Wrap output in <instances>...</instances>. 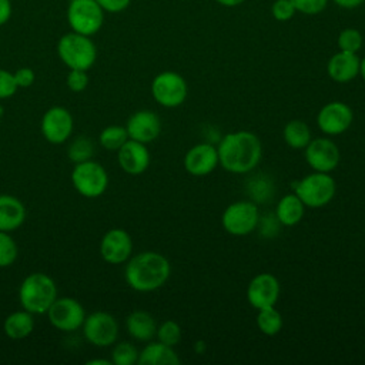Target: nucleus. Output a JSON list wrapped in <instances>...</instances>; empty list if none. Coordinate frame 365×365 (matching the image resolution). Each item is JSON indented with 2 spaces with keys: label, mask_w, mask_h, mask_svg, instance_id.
<instances>
[{
  "label": "nucleus",
  "mask_w": 365,
  "mask_h": 365,
  "mask_svg": "<svg viewBox=\"0 0 365 365\" xmlns=\"http://www.w3.org/2000/svg\"><path fill=\"white\" fill-rule=\"evenodd\" d=\"M354 120L351 107L342 101H329L317 114V124L327 135H338L345 133Z\"/></svg>",
  "instance_id": "ddd939ff"
},
{
  "label": "nucleus",
  "mask_w": 365,
  "mask_h": 365,
  "mask_svg": "<svg viewBox=\"0 0 365 365\" xmlns=\"http://www.w3.org/2000/svg\"><path fill=\"white\" fill-rule=\"evenodd\" d=\"M338 6L344 7V9H355L359 4H362L365 0H334Z\"/></svg>",
  "instance_id": "79ce46f5"
},
{
  "label": "nucleus",
  "mask_w": 365,
  "mask_h": 365,
  "mask_svg": "<svg viewBox=\"0 0 365 365\" xmlns=\"http://www.w3.org/2000/svg\"><path fill=\"white\" fill-rule=\"evenodd\" d=\"M281 287L275 275L269 272L257 274L247 287V299L257 311L268 307H275L279 298Z\"/></svg>",
  "instance_id": "2eb2a0df"
},
{
  "label": "nucleus",
  "mask_w": 365,
  "mask_h": 365,
  "mask_svg": "<svg viewBox=\"0 0 365 365\" xmlns=\"http://www.w3.org/2000/svg\"><path fill=\"white\" fill-rule=\"evenodd\" d=\"M127 140L128 134L123 125H107L98 135L100 145L107 151H117Z\"/></svg>",
  "instance_id": "cd10ccee"
},
{
  "label": "nucleus",
  "mask_w": 365,
  "mask_h": 365,
  "mask_svg": "<svg viewBox=\"0 0 365 365\" xmlns=\"http://www.w3.org/2000/svg\"><path fill=\"white\" fill-rule=\"evenodd\" d=\"M81 328L87 342L98 348L114 345L118 336L117 319L104 311H96L86 315Z\"/></svg>",
  "instance_id": "9d476101"
},
{
  "label": "nucleus",
  "mask_w": 365,
  "mask_h": 365,
  "mask_svg": "<svg viewBox=\"0 0 365 365\" xmlns=\"http://www.w3.org/2000/svg\"><path fill=\"white\" fill-rule=\"evenodd\" d=\"M328 76L336 83H348L359 74V58L356 53L339 51L327 64Z\"/></svg>",
  "instance_id": "aec40b11"
},
{
  "label": "nucleus",
  "mask_w": 365,
  "mask_h": 365,
  "mask_svg": "<svg viewBox=\"0 0 365 365\" xmlns=\"http://www.w3.org/2000/svg\"><path fill=\"white\" fill-rule=\"evenodd\" d=\"M220 165L232 174L252 171L262 157V144L257 134L245 130L225 134L218 147Z\"/></svg>",
  "instance_id": "f257e3e1"
},
{
  "label": "nucleus",
  "mask_w": 365,
  "mask_h": 365,
  "mask_svg": "<svg viewBox=\"0 0 365 365\" xmlns=\"http://www.w3.org/2000/svg\"><path fill=\"white\" fill-rule=\"evenodd\" d=\"M295 13V7L291 0H277L272 4V14L279 21L289 20Z\"/></svg>",
  "instance_id": "4c0bfd02"
},
{
  "label": "nucleus",
  "mask_w": 365,
  "mask_h": 365,
  "mask_svg": "<svg viewBox=\"0 0 365 365\" xmlns=\"http://www.w3.org/2000/svg\"><path fill=\"white\" fill-rule=\"evenodd\" d=\"M26 207L14 195L0 194V231L13 232L23 225Z\"/></svg>",
  "instance_id": "412c9836"
},
{
  "label": "nucleus",
  "mask_w": 365,
  "mask_h": 365,
  "mask_svg": "<svg viewBox=\"0 0 365 365\" xmlns=\"http://www.w3.org/2000/svg\"><path fill=\"white\" fill-rule=\"evenodd\" d=\"M221 222L224 230L231 235H248L259 224L258 207L252 201H235L224 210Z\"/></svg>",
  "instance_id": "0eeeda50"
},
{
  "label": "nucleus",
  "mask_w": 365,
  "mask_h": 365,
  "mask_svg": "<svg viewBox=\"0 0 365 365\" xmlns=\"http://www.w3.org/2000/svg\"><path fill=\"white\" fill-rule=\"evenodd\" d=\"M57 54L70 70H88L97 58V48L90 36L70 31L60 37Z\"/></svg>",
  "instance_id": "20e7f679"
},
{
  "label": "nucleus",
  "mask_w": 365,
  "mask_h": 365,
  "mask_svg": "<svg viewBox=\"0 0 365 365\" xmlns=\"http://www.w3.org/2000/svg\"><path fill=\"white\" fill-rule=\"evenodd\" d=\"M67 21L73 31L93 36L104 23V10L96 0H71L67 9Z\"/></svg>",
  "instance_id": "6e6552de"
},
{
  "label": "nucleus",
  "mask_w": 365,
  "mask_h": 365,
  "mask_svg": "<svg viewBox=\"0 0 365 365\" xmlns=\"http://www.w3.org/2000/svg\"><path fill=\"white\" fill-rule=\"evenodd\" d=\"M362 46V36L356 29H345L338 37V47L341 51L356 53Z\"/></svg>",
  "instance_id": "473e14b6"
},
{
  "label": "nucleus",
  "mask_w": 365,
  "mask_h": 365,
  "mask_svg": "<svg viewBox=\"0 0 365 365\" xmlns=\"http://www.w3.org/2000/svg\"><path fill=\"white\" fill-rule=\"evenodd\" d=\"M67 155L74 164L91 160V157L94 155V144L87 137L80 135L70 143L67 148Z\"/></svg>",
  "instance_id": "c85d7f7f"
},
{
  "label": "nucleus",
  "mask_w": 365,
  "mask_h": 365,
  "mask_svg": "<svg viewBox=\"0 0 365 365\" xmlns=\"http://www.w3.org/2000/svg\"><path fill=\"white\" fill-rule=\"evenodd\" d=\"M151 94L160 106L174 108L185 101L188 86L184 77L178 73L163 71L154 77L151 83Z\"/></svg>",
  "instance_id": "1a4fd4ad"
},
{
  "label": "nucleus",
  "mask_w": 365,
  "mask_h": 365,
  "mask_svg": "<svg viewBox=\"0 0 365 365\" xmlns=\"http://www.w3.org/2000/svg\"><path fill=\"white\" fill-rule=\"evenodd\" d=\"M96 1L104 11L118 13V11H123L124 9H127L131 0H96Z\"/></svg>",
  "instance_id": "ea45409f"
},
{
  "label": "nucleus",
  "mask_w": 365,
  "mask_h": 365,
  "mask_svg": "<svg viewBox=\"0 0 365 365\" xmlns=\"http://www.w3.org/2000/svg\"><path fill=\"white\" fill-rule=\"evenodd\" d=\"M13 74H14V80H16V84L19 88H27L36 80V74L30 67H21L17 71H14Z\"/></svg>",
  "instance_id": "58836bf2"
},
{
  "label": "nucleus",
  "mask_w": 365,
  "mask_h": 365,
  "mask_svg": "<svg viewBox=\"0 0 365 365\" xmlns=\"http://www.w3.org/2000/svg\"><path fill=\"white\" fill-rule=\"evenodd\" d=\"M284 140L288 147L294 150H302L312 140L311 130L305 121L291 120L284 127Z\"/></svg>",
  "instance_id": "a878e982"
},
{
  "label": "nucleus",
  "mask_w": 365,
  "mask_h": 365,
  "mask_svg": "<svg viewBox=\"0 0 365 365\" xmlns=\"http://www.w3.org/2000/svg\"><path fill=\"white\" fill-rule=\"evenodd\" d=\"M140 365H178L180 358L173 346H168L160 341L147 344L143 351H140L138 361Z\"/></svg>",
  "instance_id": "5701e85b"
},
{
  "label": "nucleus",
  "mask_w": 365,
  "mask_h": 365,
  "mask_svg": "<svg viewBox=\"0 0 365 365\" xmlns=\"http://www.w3.org/2000/svg\"><path fill=\"white\" fill-rule=\"evenodd\" d=\"M170 274L168 259L155 251H143L130 257L124 269L125 282L137 292H153L161 288L168 281Z\"/></svg>",
  "instance_id": "f03ea898"
},
{
  "label": "nucleus",
  "mask_w": 365,
  "mask_h": 365,
  "mask_svg": "<svg viewBox=\"0 0 365 365\" xmlns=\"http://www.w3.org/2000/svg\"><path fill=\"white\" fill-rule=\"evenodd\" d=\"M4 334L10 339H24L34 331V318L33 314L20 309L9 314L3 324Z\"/></svg>",
  "instance_id": "393cba45"
},
{
  "label": "nucleus",
  "mask_w": 365,
  "mask_h": 365,
  "mask_svg": "<svg viewBox=\"0 0 365 365\" xmlns=\"http://www.w3.org/2000/svg\"><path fill=\"white\" fill-rule=\"evenodd\" d=\"M305 212V205L301 201V198L292 192V194H287L284 195L279 202L275 207V217L278 220V222L281 225L285 227H292L297 225Z\"/></svg>",
  "instance_id": "b1692460"
},
{
  "label": "nucleus",
  "mask_w": 365,
  "mask_h": 365,
  "mask_svg": "<svg viewBox=\"0 0 365 365\" xmlns=\"http://www.w3.org/2000/svg\"><path fill=\"white\" fill-rule=\"evenodd\" d=\"M250 192L254 200L257 201H265L269 195H272V185L268 180L257 177L251 181Z\"/></svg>",
  "instance_id": "f704fd0d"
},
{
  "label": "nucleus",
  "mask_w": 365,
  "mask_h": 365,
  "mask_svg": "<svg viewBox=\"0 0 365 365\" xmlns=\"http://www.w3.org/2000/svg\"><path fill=\"white\" fill-rule=\"evenodd\" d=\"M67 87L73 93H81L88 86V74L86 70H70L66 78Z\"/></svg>",
  "instance_id": "72a5a7b5"
},
{
  "label": "nucleus",
  "mask_w": 365,
  "mask_h": 365,
  "mask_svg": "<svg viewBox=\"0 0 365 365\" xmlns=\"http://www.w3.org/2000/svg\"><path fill=\"white\" fill-rule=\"evenodd\" d=\"M19 255V248L10 232L0 231V268L14 264Z\"/></svg>",
  "instance_id": "7c9ffc66"
},
{
  "label": "nucleus",
  "mask_w": 365,
  "mask_h": 365,
  "mask_svg": "<svg viewBox=\"0 0 365 365\" xmlns=\"http://www.w3.org/2000/svg\"><path fill=\"white\" fill-rule=\"evenodd\" d=\"M11 16V3L10 0H0V26L9 21Z\"/></svg>",
  "instance_id": "a19ab883"
},
{
  "label": "nucleus",
  "mask_w": 365,
  "mask_h": 365,
  "mask_svg": "<svg viewBox=\"0 0 365 365\" xmlns=\"http://www.w3.org/2000/svg\"><path fill=\"white\" fill-rule=\"evenodd\" d=\"M182 163L188 174L195 177L208 175L220 164L217 147L210 143H198L185 153Z\"/></svg>",
  "instance_id": "f3484780"
},
{
  "label": "nucleus",
  "mask_w": 365,
  "mask_h": 365,
  "mask_svg": "<svg viewBox=\"0 0 365 365\" xmlns=\"http://www.w3.org/2000/svg\"><path fill=\"white\" fill-rule=\"evenodd\" d=\"M220 4L227 6V7H232V6H238L241 4L244 0H217Z\"/></svg>",
  "instance_id": "c03bdc74"
},
{
  "label": "nucleus",
  "mask_w": 365,
  "mask_h": 365,
  "mask_svg": "<svg viewBox=\"0 0 365 365\" xmlns=\"http://www.w3.org/2000/svg\"><path fill=\"white\" fill-rule=\"evenodd\" d=\"M359 74L365 80V57L362 60H359Z\"/></svg>",
  "instance_id": "a18cd8bd"
},
{
  "label": "nucleus",
  "mask_w": 365,
  "mask_h": 365,
  "mask_svg": "<svg viewBox=\"0 0 365 365\" xmlns=\"http://www.w3.org/2000/svg\"><path fill=\"white\" fill-rule=\"evenodd\" d=\"M56 298L57 285L54 279L44 272H31L20 284V305L33 315L46 314Z\"/></svg>",
  "instance_id": "7ed1b4c3"
},
{
  "label": "nucleus",
  "mask_w": 365,
  "mask_h": 365,
  "mask_svg": "<svg viewBox=\"0 0 365 365\" xmlns=\"http://www.w3.org/2000/svg\"><path fill=\"white\" fill-rule=\"evenodd\" d=\"M87 365H113V362H111V359L108 361V359H90V361H87Z\"/></svg>",
  "instance_id": "37998d69"
},
{
  "label": "nucleus",
  "mask_w": 365,
  "mask_h": 365,
  "mask_svg": "<svg viewBox=\"0 0 365 365\" xmlns=\"http://www.w3.org/2000/svg\"><path fill=\"white\" fill-rule=\"evenodd\" d=\"M17 88L19 87L16 84L14 74L4 68H0V100L10 98L11 96H14Z\"/></svg>",
  "instance_id": "c9c22d12"
},
{
  "label": "nucleus",
  "mask_w": 365,
  "mask_h": 365,
  "mask_svg": "<svg viewBox=\"0 0 365 365\" xmlns=\"http://www.w3.org/2000/svg\"><path fill=\"white\" fill-rule=\"evenodd\" d=\"M155 336L160 342L174 348L181 341V328L175 321L167 319L163 324H160V327H157Z\"/></svg>",
  "instance_id": "2f4dec72"
},
{
  "label": "nucleus",
  "mask_w": 365,
  "mask_h": 365,
  "mask_svg": "<svg viewBox=\"0 0 365 365\" xmlns=\"http://www.w3.org/2000/svg\"><path fill=\"white\" fill-rule=\"evenodd\" d=\"M305 150V160L314 171L331 173L336 168L341 160L338 145L325 137L314 138L308 143Z\"/></svg>",
  "instance_id": "4468645a"
},
{
  "label": "nucleus",
  "mask_w": 365,
  "mask_h": 365,
  "mask_svg": "<svg viewBox=\"0 0 365 365\" xmlns=\"http://www.w3.org/2000/svg\"><path fill=\"white\" fill-rule=\"evenodd\" d=\"M71 182L80 195L86 198H97L101 197L108 187V174L100 163L87 160L74 165L71 171Z\"/></svg>",
  "instance_id": "423d86ee"
},
{
  "label": "nucleus",
  "mask_w": 365,
  "mask_h": 365,
  "mask_svg": "<svg viewBox=\"0 0 365 365\" xmlns=\"http://www.w3.org/2000/svg\"><path fill=\"white\" fill-rule=\"evenodd\" d=\"M117 160L125 174L140 175L150 165V151L144 143L128 138L117 150Z\"/></svg>",
  "instance_id": "6ab92c4d"
},
{
  "label": "nucleus",
  "mask_w": 365,
  "mask_h": 365,
  "mask_svg": "<svg viewBox=\"0 0 365 365\" xmlns=\"http://www.w3.org/2000/svg\"><path fill=\"white\" fill-rule=\"evenodd\" d=\"M257 327L264 335L274 336L282 329V315L275 307L258 309Z\"/></svg>",
  "instance_id": "bb28decb"
},
{
  "label": "nucleus",
  "mask_w": 365,
  "mask_h": 365,
  "mask_svg": "<svg viewBox=\"0 0 365 365\" xmlns=\"http://www.w3.org/2000/svg\"><path fill=\"white\" fill-rule=\"evenodd\" d=\"M74 128V120L71 113L60 106L48 108L40 121V130L46 141L50 144L66 143Z\"/></svg>",
  "instance_id": "f8f14e48"
},
{
  "label": "nucleus",
  "mask_w": 365,
  "mask_h": 365,
  "mask_svg": "<svg viewBox=\"0 0 365 365\" xmlns=\"http://www.w3.org/2000/svg\"><path fill=\"white\" fill-rule=\"evenodd\" d=\"M140 351L128 341L117 342L111 351V362L114 365H134L138 361Z\"/></svg>",
  "instance_id": "c756f323"
},
{
  "label": "nucleus",
  "mask_w": 365,
  "mask_h": 365,
  "mask_svg": "<svg viewBox=\"0 0 365 365\" xmlns=\"http://www.w3.org/2000/svg\"><path fill=\"white\" fill-rule=\"evenodd\" d=\"M127 332L137 341H151L157 334V322L147 311H133L125 318Z\"/></svg>",
  "instance_id": "4be33fe9"
},
{
  "label": "nucleus",
  "mask_w": 365,
  "mask_h": 365,
  "mask_svg": "<svg viewBox=\"0 0 365 365\" xmlns=\"http://www.w3.org/2000/svg\"><path fill=\"white\" fill-rule=\"evenodd\" d=\"M294 192L305 207L321 208L327 205L336 192V182L329 173L314 171L294 185Z\"/></svg>",
  "instance_id": "39448f33"
},
{
  "label": "nucleus",
  "mask_w": 365,
  "mask_h": 365,
  "mask_svg": "<svg viewBox=\"0 0 365 365\" xmlns=\"http://www.w3.org/2000/svg\"><path fill=\"white\" fill-rule=\"evenodd\" d=\"M128 138L148 144L161 133V120L151 110H138L133 113L125 124Z\"/></svg>",
  "instance_id": "a211bd4d"
},
{
  "label": "nucleus",
  "mask_w": 365,
  "mask_h": 365,
  "mask_svg": "<svg viewBox=\"0 0 365 365\" xmlns=\"http://www.w3.org/2000/svg\"><path fill=\"white\" fill-rule=\"evenodd\" d=\"M46 314L50 324L63 332L77 331L81 328L86 318L83 305L71 297H57Z\"/></svg>",
  "instance_id": "9b49d317"
},
{
  "label": "nucleus",
  "mask_w": 365,
  "mask_h": 365,
  "mask_svg": "<svg viewBox=\"0 0 365 365\" xmlns=\"http://www.w3.org/2000/svg\"><path fill=\"white\" fill-rule=\"evenodd\" d=\"M131 252L133 240L130 234L123 228L108 230L100 241V255L108 264H124L131 257Z\"/></svg>",
  "instance_id": "dca6fc26"
},
{
  "label": "nucleus",
  "mask_w": 365,
  "mask_h": 365,
  "mask_svg": "<svg viewBox=\"0 0 365 365\" xmlns=\"http://www.w3.org/2000/svg\"><path fill=\"white\" fill-rule=\"evenodd\" d=\"M295 10L305 14H317L327 7L328 0H291Z\"/></svg>",
  "instance_id": "e433bc0d"
}]
</instances>
